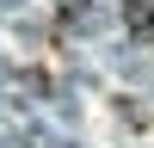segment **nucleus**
I'll return each mask as SVG.
<instances>
[{"mask_svg": "<svg viewBox=\"0 0 154 148\" xmlns=\"http://www.w3.org/2000/svg\"><path fill=\"white\" fill-rule=\"evenodd\" d=\"M123 25H130L142 43H154V0H130V6H123Z\"/></svg>", "mask_w": 154, "mask_h": 148, "instance_id": "nucleus-1", "label": "nucleus"}]
</instances>
